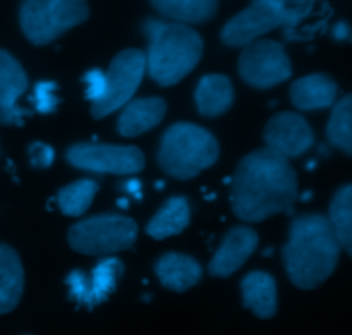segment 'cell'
<instances>
[{"mask_svg": "<svg viewBox=\"0 0 352 335\" xmlns=\"http://www.w3.org/2000/svg\"><path fill=\"white\" fill-rule=\"evenodd\" d=\"M299 198L298 175L287 158L268 148L251 151L232 179V210L244 222L289 213Z\"/></svg>", "mask_w": 352, "mask_h": 335, "instance_id": "cell-1", "label": "cell"}, {"mask_svg": "<svg viewBox=\"0 0 352 335\" xmlns=\"http://www.w3.org/2000/svg\"><path fill=\"white\" fill-rule=\"evenodd\" d=\"M340 248L329 217L306 213L292 220L284 246V267L289 281L302 291L325 284L339 265Z\"/></svg>", "mask_w": 352, "mask_h": 335, "instance_id": "cell-2", "label": "cell"}, {"mask_svg": "<svg viewBox=\"0 0 352 335\" xmlns=\"http://www.w3.org/2000/svg\"><path fill=\"white\" fill-rule=\"evenodd\" d=\"M146 71L160 86H174L195 71L203 57V40L192 28L181 23L146 19Z\"/></svg>", "mask_w": 352, "mask_h": 335, "instance_id": "cell-3", "label": "cell"}, {"mask_svg": "<svg viewBox=\"0 0 352 335\" xmlns=\"http://www.w3.org/2000/svg\"><path fill=\"white\" fill-rule=\"evenodd\" d=\"M219 157V141L208 129L192 122H177L162 136L158 165L170 177L188 181L212 167Z\"/></svg>", "mask_w": 352, "mask_h": 335, "instance_id": "cell-4", "label": "cell"}, {"mask_svg": "<svg viewBox=\"0 0 352 335\" xmlns=\"http://www.w3.org/2000/svg\"><path fill=\"white\" fill-rule=\"evenodd\" d=\"M89 16L86 0H23L19 23L33 45H48Z\"/></svg>", "mask_w": 352, "mask_h": 335, "instance_id": "cell-5", "label": "cell"}, {"mask_svg": "<svg viewBox=\"0 0 352 335\" xmlns=\"http://www.w3.org/2000/svg\"><path fill=\"white\" fill-rule=\"evenodd\" d=\"M138 239V224L131 217L117 213L89 217L74 224L67 241L76 253L86 257H109L127 251Z\"/></svg>", "mask_w": 352, "mask_h": 335, "instance_id": "cell-6", "label": "cell"}, {"mask_svg": "<svg viewBox=\"0 0 352 335\" xmlns=\"http://www.w3.org/2000/svg\"><path fill=\"white\" fill-rule=\"evenodd\" d=\"M146 72V54L138 48H127L117 54L105 72L107 89L100 102L91 105V116L103 119L122 109L133 100Z\"/></svg>", "mask_w": 352, "mask_h": 335, "instance_id": "cell-7", "label": "cell"}, {"mask_svg": "<svg viewBox=\"0 0 352 335\" xmlns=\"http://www.w3.org/2000/svg\"><path fill=\"white\" fill-rule=\"evenodd\" d=\"M237 69L244 83L258 89L274 88L292 76V64L287 52L274 40H256L244 47Z\"/></svg>", "mask_w": 352, "mask_h": 335, "instance_id": "cell-8", "label": "cell"}, {"mask_svg": "<svg viewBox=\"0 0 352 335\" xmlns=\"http://www.w3.org/2000/svg\"><path fill=\"white\" fill-rule=\"evenodd\" d=\"M69 164L93 174L133 175L144 169V155L136 147L78 143L65 151Z\"/></svg>", "mask_w": 352, "mask_h": 335, "instance_id": "cell-9", "label": "cell"}, {"mask_svg": "<svg viewBox=\"0 0 352 335\" xmlns=\"http://www.w3.org/2000/svg\"><path fill=\"white\" fill-rule=\"evenodd\" d=\"M280 26H287V14L277 0H253L223 26L222 41L227 47H248Z\"/></svg>", "mask_w": 352, "mask_h": 335, "instance_id": "cell-10", "label": "cell"}, {"mask_svg": "<svg viewBox=\"0 0 352 335\" xmlns=\"http://www.w3.org/2000/svg\"><path fill=\"white\" fill-rule=\"evenodd\" d=\"M124 274V263L117 258H105L98 261L89 274L74 270L65 279L69 296L79 305L88 308L102 305L110 298Z\"/></svg>", "mask_w": 352, "mask_h": 335, "instance_id": "cell-11", "label": "cell"}, {"mask_svg": "<svg viewBox=\"0 0 352 335\" xmlns=\"http://www.w3.org/2000/svg\"><path fill=\"white\" fill-rule=\"evenodd\" d=\"M263 140L268 150L289 160L305 155L315 144V133L302 116L296 112H280L267 122Z\"/></svg>", "mask_w": 352, "mask_h": 335, "instance_id": "cell-12", "label": "cell"}, {"mask_svg": "<svg viewBox=\"0 0 352 335\" xmlns=\"http://www.w3.org/2000/svg\"><path fill=\"white\" fill-rule=\"evenodd\" d=\"M258 234L251 227L237 226L232 227L226 234L223 241L220 243L219 250L213 255L212 261L208 265V272L213 277L226 279L236 274L248 260L251 255L256 251Z\"/></svg>", "mask_w": 352, "mask_h": 335, "instance_id": "cell-13", "label": "cell"}, {"mask_svg": "<svg viewBox=\"0 0 352 335\" xmlns=\"http://www.w3.org/2000/svg\"><path fill=\"white\" fill-rule=\"evenodd\" d=\"M28 89V76L23 65L0 48V124L23 126L26 112L17 105V100Z\"/></svg>", "mask_w": 352, "mask_h": 335, "instance_id": "cell-14", "label": "cell"}, {"mask_svg": "<svg viewBox=\"0 0 352 335\" xmlns=\"http://www.w3.org/2000/svg\"><path fill=\"white\" fill-rule=\"evenodd\" d=\"M167 114V103L158 96L146 98H133L122 107L119 120H117V133L124 138H134L148 133L164 120Z\"/></svg>", "mask_w": 352, "mask_h": 335, "instance_id": "cell-15", "label": "cell"}, {"mask_svg": "<svg viewBox=\"0 0 352 335\" xmlns=\"http://www.w3.org/2000/svg\"><path fill=\"white\" fill-rule=\"evenodd\" d=\"M339 86L332 76L325 72L305 76L292 83L291 100L298 110H323L336 105Z\"/></svg>", "mask_w": 352, "mask_h": 335, "instance_id": "cell-16", "label": "cell"}, {"mask_svg": "<svg viewBox=\"0 0 352 335\" xmlns=\"http://www.w3.org/2000/svg\"><path fill=\"white\" fill-rule=\"evenodd\" d=\"M243 306L260 320H270L277 315V282L268 272H250L241 281Z\"/></svg>", "mask_w": 352, "mask_h": 335, "instance_id": "cell-17", "label": "cell"}, {"mask_svg": "<svg viewBox=\"0 0 352 335\" xmlns=\"http://www.w3.org/2000/svg\"><path fill=\"white\" fill-rule=\"evenodd\" d=\"M155 274L164 288L174 292H186L199 284L203 268L189 255L165 253L155 263Z\"/></svg>", "mask_w": 352, "mask_h": 335, "instance_id": "cell-18", "label": "cell"}, {"mask_svg": "<svg viewBox=\"0 0 352 335\" xmlns=\"http://www.w3.org/2000/svg\"><path fill=\"white\" fill-rule=\"evenodd\" d=\"M24 294V268L9 244H0V315L14 312Z\"/></svg>", "mask_w": 352, "mask_h": 335, "instance_id": "cell-19", "label": "cell"}, {"mask_svg": "<svg viewBox=\"0 0 352 335\" xmlns=\"http://www.w3.org/2000/svg\"><path fill=\"white\" fill-rule=\"evenodd\" d=\"M195 102L203 117L222 116L234 103L232 81L223 74L203 76L195 89Z\"/></svg>", "mask_w": 352, "mask_h": 335, "instance_id": "cell-20", "label": "cell"}, {"mask_svg": "<svg viewBox=\"0 0 352 335\" xmlns=\"http://www.w3.org/2000/svg\"><path fill=\"white\" fill-rule=\"evenodd\" d=\"M191 222V208L184 196H172L151 217L146 226L148 236L162 241L184 233Z\"/></svg>", "mask_w": 352, "mask_h": 335, "instance_id": "cell-21", "label": "cell"}, {"mask_svg": "<svg viewBox=\"0 0 352 335\" xmlns=\"http://www.w3.org/2000/svg\"><path fill=\"white\" fill-rule=\"evenodd\" d=\"M151 3L162 16L186 26L208 23L219 10V0H151Z\"/></svg>", "mask_w": 352, "mask_h": 335, "instance_id": "cell-22", "label": "cell"}, {"mask_svg": "<svg viewBox=\"0 0 352 335\" xmlns=\"http://www.w3.org/2000/svg\"><path fill=\"white\" fill-rule=\"evenodd\" d=\"M329 220L340 248L352 258V182L336 191L330 202Z\"/></svg>", "mask_w": 352, "mask_h": 335, "instance_id": "cell-23", "label": "cell"}, {"mask_svg": "<svg viewBox=\"0 0 352 335\" xmlns=\"http://www.w3.org/2000/svg\"><path fill=\"white\" fill-rule=\"evenodd\" d=\"M327 138L336 150L352 157V93L337 100L332 107L327 124Z\"/></svg>", "mask_w": 352, "mask_h": 335, "instance_id": "cell-24", "label": "cell"}, {"mask_svg": "<svg viewBox=\"0 0 352 335\" xmlns=\"http://www.w3.org/2000/svg\"><path fill=\"white\" fill-rule=\"evenodd\" d=\"M98 193V184L93 179H79L62 188L57 195V205L67 217H81L91 206Z\"/></svg>", "mask_w": 352, "mask_h": 335, "instance_id": "cell-25", "label": "cell"}, {"mask_svg": "<svg viewBox=\"0 0 352 335\" xmlns=\"http://www.w3.org/2000/svg\"><path fill=\"white\" fill-rule=\"evenodd\" d=\"M33 103L36 112L50 114L55 112L58 105L57 96V85L54 81H40L36 83L33 91Z\"/></svg>", "mask_w": 352, "mask_h": 335, "instance_id": "cell-26", "label": "cell"}, {"mask_svg": "<svg viewBox=\"0 0 352 335\" xmlns=\"http://www.w3.org/2000/svg\"><path fill=\"white\" fill-rule=\"evenodd\" d=\"M82 81H85L86 86V98L93 103L100 102L105 95V89H107V78H105V72L100 71V69H91V71L86 72L82 76Z\"/></svg>", "mask_w": 352, "mask_h": 335, "instance_id": "cell-27", "label": "cell"}, {"mask_svg": "<svg viewBox=\"0 0 352 335\" xmlns=\"http://www.w3.org/2000/svg\"><path fill=\"white\" fill-rule=\"evenodd\" d=\"M28 155H30V164L34 169H48L55 160V150L47 143L41 141H34L28 148Z\"/></svg>", "mask_w": 352, "mask_h": 335, "instance_id": "cell-28", "label": "cell"}, {"mask_svg": "<svg viewBox=\"0 0 352 335\" xmlns=\"http://www.w3.org/2000/svg\"><path fill=\"white\" fill-rule=\"evenodd\" d=\"M287 14V26H294L302 16L309 12L315 0H277Z\"/></svg>", "mask_w": 352, "mask_h": 335, "instance_id": "cell-29", "label": "cell"}, {"mask_svg": "<svg viewBox=\"0 0 352 335\" xmlns=\"http://www.w3.org/2000/svg\"><path fill=\"white\" fill-rule=\"evenodd\" d=\"M333 36H336V40H347V38L351 36V26L347 23H339L336 28H333Z\"/></svg>", "mask_w": 352, "mask_h": 335, "instance_id": "cell-30", "label": "cell"}, {"mask_svg": "<svg viewBox=\"0 0 352 335\" xmlns=\"http://www.w3.org/2000/svg\"><path fill=\"white\" fill-rule=\"evenodd\" d=\"M23 335H30V334H23Z\"/></svg>", "mask_w": 352, "mask_h": 335, "instance_id": "cell-31", "label": "cell"}]
</instances>
